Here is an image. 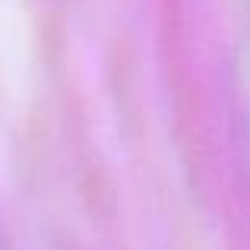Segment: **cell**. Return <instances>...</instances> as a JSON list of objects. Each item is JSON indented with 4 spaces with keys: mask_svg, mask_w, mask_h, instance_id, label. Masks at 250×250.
<instances>
[]
</instances>
